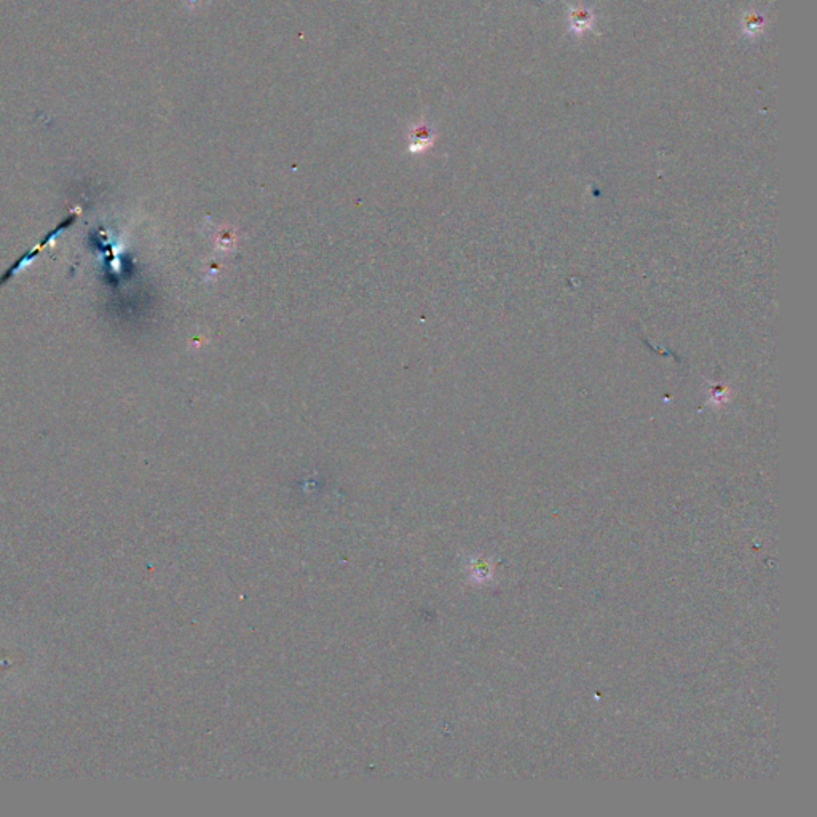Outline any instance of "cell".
<instances>
[{
	"instance_id": "obj_1",
	"label": "cell",
	"mask_w": 817,
	"mask_h": 817,
	"mask_svg": "<svg viewBox=\"0 0 817 817\" xmlns=\"http://www.w3.org/2000/svg\"><path fill=\"white\" fill-rule=\"evenodd\" d=\"M74 219H76V217H74V216H70V217H68L66 221L61 222V224H60V225H58V227L53 230V232H51V234H49V236H47V238H45V240H43V242L41 243L39 246H35L34 251H31V252H28V254H24V256H23L22 259L18 261V262L14 263V265H12V267L8 269L7 273H5L4 277L0 278V284L5 283L7 280H10V278L14 277V273H16V271H22L24 265H29V263L32 262V259L37 256V252H41L43 246H47V244H49V243L51 242L53 238H56V235H60V234H61L63 230L68 229L70 224L74 222Z\"/></svg>"
}]
</instances>
